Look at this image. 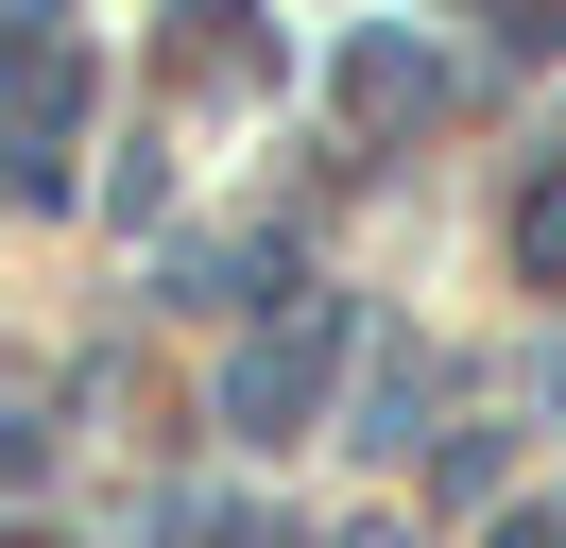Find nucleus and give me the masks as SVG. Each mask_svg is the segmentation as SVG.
Segmentation results:
<instances>
[{
    "instance_id": "obj_1",
    "label": "nucleus",
    "mask_w": 566,
    "mask_h": 548,
    "mask_svg": "<svg viewBox=\"0 0 566 548\" xmlns=\"http://www.w3.org/2000/svg\"><path fill=\"white\" fill-rule=\"evenodd\" d=\"M326 377H344V308L310 292L275 342H241V360H223V429H241V445H292V429L326 411Z\"/></svg>"
},
{
    "instance_id": "obj_2",
    "label": "nucleus",
    "mask_w": 566,
    "mask_h": 548,
    "mask_svg": "<svg viewBox=\"0 0 566 548\" xmlns=\"http://www.w3.org/2000/svg\"><path fill=\"white\" fill-rule=\"evenodd\" d=\"M344 86H360V120H429V103H447V68H429V52H395V34H360V68H344Z\"/></svg>"
},
{
    "instance_id": "obj_3",
    "label": "nucleus",
    "mask_w": 566,
    "mask_h": 548,
    "mask_svg": "<svg viewBox=\"0 0 566 548\" xmlns=\"http://www.w3.org/2000/svg\"><path fill=\"white\" fill-rule=\"evenodd\" d=\"M515 257H532V274H566V189H532V205H515Z\"/></svg>"
},
{
    "instance_id": "obj_4",
    "label": "nucleus",
    "mask_w": 566,
    "mask_h": 548,
    "mask_svg": "<svg viewBox=\"0 0 566 548\" xmlns=\"http://www.w3.org/2000/svg\"><path fill=\"white\" fill-rule=\"evenodd\" d=\"M35 548H52V531H35Z\"/></svg>"
}]
</instances>
